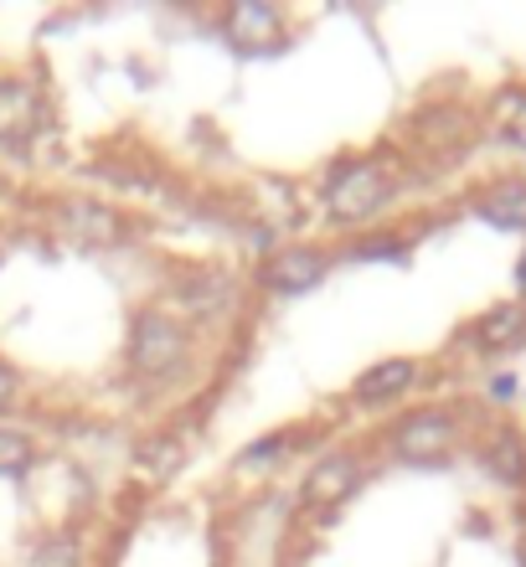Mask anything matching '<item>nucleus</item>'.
Wrapping results in <instances>:
<instances>
[{"label":"nucleus","instance_id":"20e7f679","mask_svg":"<svg viewBox=\"0 0 526 567\" xmlns=\"http://www.w3.org/2000/svg\"><path fill=\"white\" fill-rule=\"evenodd\" d=\"M331 248H320V243H285V248H274L264 258V269H258V284L269 289L274 299H300L310 289L326 284L331 274Z\"/></svg>","mask_w":526,"mask_h":567},{"label":"nucleus","instance_id":"dca6fc26","mask_svg":"<svg viewBox=\"0 0 526 567\" xmlns=\"http://www.w3.org/2000/svg\"><path fill=\"white\" fill-rule=\"evenodd\" d=\"M419 130L413 135L419 140H429V145H460V140L470 135V120H465V109H450V104H439V109H429V114H419Z\"/></svg>","mask_w":526,"mask_h":567},{"label":"nucleus","instance_id":"1a4fd4ad","mask_svg":"<svg viewBox=\"0 0 526 567\" xmlns=\"http://www.w3.org/2000/svg\"><path fill=\"white\" fill-rule=\"evenodd\" d=\"M42 130V89L27 78H0V145H27Z\"/></svg>","mask_w":526,"mask_h":567},{"label":"nucleus","instance_id":"aec40b11","mask_svg":"<svg viewBox=\"0 0 526 567\" xmlns=\"http://www.w3.org/2000/svg\"><path fill=\"white\" fill-rule=\"evenodd\" d=\"M341 254L347 258H408L413 248H408L403 233H367V238H351Z\"/></svg>","mask_w":526,"mask_h":567},{"label":"nucleus","instance_id":"ddd939ff","mask_svg":"<svg viewBox=\"0 0 526 567\" xmlns=\"http://www.w3.org/2000/svg\"><path fill=\"white\" fill-rule=\"evenodd\" d=\"M305 444V433L300 429H274V433H264V439H254V444H243V454H238V475H264V470H274V464H285L295 449Z\"/></svg>","mask_w":526,"mask_h":567},{"label":"nucleus","instance_id":"6ab92c4d","mask_svg":"<svg viewBox=\"0 0 526 567\" xmlns=\"http://www.w3.org/2000/svg\"><path fill=\"white\" fill-rule=\"evenodd\" d=\"M31 464H37V444L21 429L0 423V475H27Z\"/></svg>","mask_w":526,"mask_h":567},{"label":"nucleus","instance_id":"4468645a","mask_svg":"<svg viewBox=\"0 0 526 567\" xmlns=\"http://www.w3.org/2000/svg\"><path fill=\"white\" fill-rule=\"evenodd\" d=\"M176 299L192 315H217L233 299V279L223 269H196L186 284H176Z\"/></svg>","mask_w":526,"mask_h":567},{"label":"nucleus","instance_id":"f8f14e48","mask_svg":"<svg viewBox=\"0 0 526 567\" xmlns=\"http://www.w3.org/2000/svg\"><path fill=\"white\" fill-rule=\"evenodd\" d=\"M475 212H481L491 227H501V233H526V176L491 181V186L475 196Z\"/></svg>","mask_w":526,"mask_h":567},{"label":"nucleus","instance_id":"f03ea898","mask_svg":"<svg viewBox=\"0 0 526 567\" xmlns=\"http://www.w3.org/2000/svg\"><path fill=\"white\" fill-rule=\"evenodd\" d=\"M192 357V330L166 305H145L130 320V367L140 377H171Z\"/></svg>","mask_w":526,"mask_h":567},{"label":"nucleus","instance_id":"f257e3e1","mask_svg":"<svg viewBox=\"0 0 526 567\" xmlns=\"http://www.w3.org/2000/svg\"><path fill=\"white\" fill-rule=\"evenodd\" d=\"M392 165L382 155H351L336 165L326 181V223L336 227H367L377 212L392 202Z\"/></svg>","mask_w":526,"mask_h":567},{"label":"nucleus","instance_id":"412c9836","mask_svg":"<svg viewBox=\"0 0 526 567\" xmlns=\"http://www.w3.org/2000/svg\"><path fill=\"white\" fill-rule=\"evenodd\" d=\"M16 398H21V377H16L11 367L0 361V413H11V408H16Z\"/></svg>","mask_w":526,"mask_h":567},{"label":"nucleus","instance_id":"9d476101","mask_svg":"<svg viewBox=\"0 0 526 567\" xmlns=\"http://www.w3.org/2000/svg\"><path fill=\"white\" fill-rule=\"evenodd\" d=\"M465 341L485 357H496V351H512V346L526 341V305L522 299H501L491 310H481L475 320L465 326Z\"/></svg>","mask_w":526,"mask_h":567},{"label":"nucleus","instance_id":"4be33fe9","mask_svg":"<svg viewBox=\"0 0 526 567\" xmlns=\"http://www.w3.org/2000/svg\"><path fill=\"white\" fill-rule=\"evenodd\" d=\"M516 299H522V305H526V254L516 258Z\"/></svg>","mask_w":526,"mask_h":567},{"label":"nucleus","instance_id":"a211bd4d","mask_svg":"<svg viewBox=\"0 0 526 567\" xmlns=\"http://www.w3.org/2000/svg\"><path fill=\"white\" fill-rule=\"evenodd\" d=\"M496 135L512 150H526V89H506L496 99Z\"/></svg>","mask_w":526,"mask_h":567},{"label":"nucleus","instance_id":"7ed1b4c3","mask_svg":"<svg viewBox=\"0 0 526 567\" xmlns=\"http://www.w3.org/2000/svg\"><path fill=\"white\" fill-rule=\"evenodd\" d=\"M460 433L465 429H460L450 408H413L388 429V449L408 464H434L460 449Z\"/></svg>","mask_w":526,"mask_h":567},{"label":"nucleus","instance_id":"0eeeda50","mask_svg":"<svg viewBox=\"0 0 526 567\" xmlns=\"http://www.w3.org/2000/svg\"><path fill=\"white\" fill-rule=\"evenodd\" d=\"M285 11L269 0H233L223 11V37L243 52H269L274 42H285Z\"/></svg>","mask_w":526,"mask_h":567},{"label":"nucleus","instance_id":"9b49d317","mask_svg":"<svg viewBox=\"0 0 526 567\" xmlns=\"http://www.w3.org/2000/svg\"><path fill=\"white\" fill-rule=\"evenodd\" d=\"M481 460L496 485H506V491H522L526 485V439L516 433V423H496V429H491Z\"/></svg>","mask_w":526,"mask_h":567},{"label":"nucleus","instance_id":"423d86ee","mask_svg":"<svg viewBox=\"0 0 526 567\" xmlns=\"http://www.w3.org/2000/svg\"><path fill=\"white\" fill-rule=\"evenodd\" d=\"M361 470H367V464H361L357 449H331V454H320L300 485V506L305 511H336L341 501L357 495Z\"/></svg>","mask_w":526,"mask_h":567},{"label":"nucleus","instance_id":"2eb2a0df","mask_svg":"<svg viewBox=\"0 0 526 567\" xmlns=\"http://www.w3.org/2000/svg\"><path fill=\"white\" fill-rule=\"evenodd\" d=\"M135 460L145 464V470H155V475H176L181 464H186V444H181L176 429H155L151 439L135 449Z\"/></svg>","mask_w":526,"mask_h":567},{"label":"nucleus","instance_id":"6e6552de","mask_svg":"<svg viewBox=\"0 0 526 567\" xmlns=\"http://www.w3.org/2000/svg\"><path fill=\"white\" fill-rule=\"evenodd\" d=\"M419 382H423V361L419 357L372 361V367L351 382V403H357V408H388V403H398L403 392L419 388Z\"/></svg>","mask_w":526,"mask_h":567},{"label":"nucleus","instance_id":"39448f33","mask_svg":"<svg viewBox=\"0 0 526 567\" xmlns=\"http://www.w3.org/2000/svg\"><path fill=\"white\" fill-rule=\"evenodd\" d=\"M52 227L78 248H120L124 243V217L99 196H58L52 202Z\"/></svg>","mask_w":526,"mask_h":567},{"label":"nucleus","instance_id":"f3484780","mask_svg":"<svg viewBox=\"0 0 526 567\" xmlns=\"http://www.w3.org/2000/svg\"><path fill=\"white\" fill-rule=\"evenodd\" d=\"M27 567H83V547L73 532H47L42 542H31Z\"/></svg>","mask_w":526,"mask_h":567}]
</instances>
